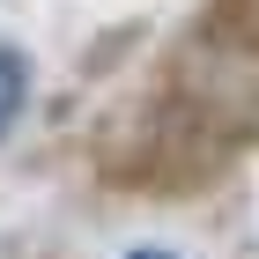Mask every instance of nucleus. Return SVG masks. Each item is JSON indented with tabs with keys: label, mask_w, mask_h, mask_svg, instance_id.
Returning <instances> with one entry per match:
<instances>
[{
	"label": "nucleus",
	"mask_w": 259,
	"mask_h": 259,
	"mask_svg": "<svg viewBox=\"0 0 259 259\" xmlns=\"http://www.w3.org/2000/svg\"><path fill=\"white\" fill-rule=\"evenodd\" d=\"M252 148H259V74L170 52L156 89L104 126L97 170L119 193L193 200L207 185H222Z\"/></svg>",
	"instance_id": "nucleus-1"
},
{
	"label": "nucleus",
	"mask_w": 259,
	"mask_h": 259,
	"mask_svg": "<svg viewBox=\"0 0 259 259\" xmlns=\"http://www.w3.org/2000/svg\"><path fill=\"white\" fill-rule=\"evenodd\" d=\"M178 52L237 67V74H259V0H200L185 37H178Z\"/></svg>",
	"instance_id": "nucleus-2"
},
{
	"label": "nucleus",
	"mask_w": 259,
	"mask_h": 259,
	"mask_svg": "<svg viewBox=\"0 0 259 259\" xmlns=\"http://www.w3.org/2000/svg\"><path fill=\"white\" fill-rule=\"evenodd\" d=\"M22 104H30V52L0 45V134L22 119Z\"/></svg>",
	"instance_id": "nucleus-3"
},
{
	"label": "nucleus",
	"mask_w": 259,
	"mask_h": 259,
	"mask_svg": "<svg viewBox=\"0 0 259 259\" xmlns=\"http://www.w3.org/2000/svg\"><path fill=\"white\" fill-rule=\"evenodd\" d=\"M126 259H178V252H156V244H148V252H126Z\"/></svg>",
	"instance_id": "nucleus-4"
}]
</instances>
